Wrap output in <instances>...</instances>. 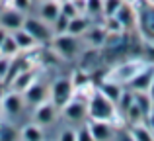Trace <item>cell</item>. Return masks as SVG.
I'll return each mask as SVG.
<instances>
[{
	"instance_id": "1",
	"label": "cell",
	"mask_w": 154,
	"mask_h": 141,
	"mask_svg": "<svg viewBox=\"0 0 154 141\" xmlns=\"http://www.w3.org/2000/svg\"><path fill=\"white\" fill-rule=\"evenodd\" d=\"M115 104L109 98L100 92V88H96L92 92L90 100H88V118L90 120H100V122H111L115 118Z\"/></svg>"
},
{
	"instance_id": "2",
	"label": "cell",
	"mask_w": 154,
	"mask_h": 141,
	"mask_svg": "<svg viewBox=\"0 0 154 141\" xmlns=\"http://www.w3.org/2000/svg\"><path fill=\"white\" fill-rule=\"evenodd\" d=\"M49 94H51V100L55 106L63 108L64 104H68L74 96V84H72L70 79H57L53 82V86L49 88Z\"/></svg>"
},
{
	"instance_id": "3",
	"label": "cell",
	"mask_w": 154,
	"mask_h": 141,
	"mask_svg": "<svg viewBox=\"0 0 154 141\" xmlns=\"http://www.w3.org/2000/svg\"><path fill=\"white\" fill-rule=\"evenodd\" d=\"M154 79V67L146 65V67H140L139 71L133 75V79L129 80V88L131 92H148Z\"/></svg>"
},
{
	"instance_id": "4",
	"label": "cell",
	"mask_w": 154,
	"mask_h": 141,
	"mask_svg": "<svg viewBox=\"0 0 154 141\" xmlns=\"http://www.w3.org/2000/svg\"><path fill=\"white\" fill-rule=\"evenodd\" d=\"M23 30L35 39V41H49L51 39V30L43 20H37V18H26L23 20Z\"/></svg>"
},
{
	"instance_id": "5",
	"label": "cell",
	"mask_w": 154,
	"mask_h": 141,
	"mask_svg": "<svg viewBox=\"0 0 154 141\" xmlns=\"http://www.w3.org/2000/svg\"><path fill=\"white\" fill-rule=\"evenodd\" d=\"M53 47H55V51H57L59 55L70 59V57H74L76 51H78V39H76V35L60 34V35H57V37H55Z\"/></svg>"
},
{
	"instance_id": "6",
	"label": "cell",
	"mask_w": 154,
	"mask_h": 141,
	"mask_svg": "<svg viewBox=\"0 0 154 141\" xmlns=\"http://www.w3.org/2000/svg\"><path fill=\"white\" fill-rule=\"evenodd\" d=\"M63 114H64V118L72 120V122H82L84 118H88V104L84 100L72 96L70 102L63 106Z\"/></svg>"
},
{
	"instance_id": "7",
	"label": "cell",
	"mask_w": 154,
	"mask_h": 141,
	"mask_svg": "<svg viewBox=\"0 0 154 141\" xmlns=\"http://www.w3.org/2000/svg\"><path fill=\"white\" fill-rule=\"evenodd\" d=\"M23 20L26 18L22 16V12L16 10V8H6V10L0 12V27H4L10 34L23 26Z\"/></svg>"
},
{
	"instance_id": "8",
	"label": "cell",
	"mask_w": 154,
	"mask_h": 141,
	"mask_svg": "<svg viewBox=\"0 0 154 141\" xmlns=\"http://www.w3.org/2000/svg\"><path fill=\"white\" fill-rule=\"evenodd\" d=\"M22 94H23V98H26L29 104L39 106L41 102H45V100H47V96H49V88H47L45 84H41L39 80H33V82H31L29 86L22 92Z\"/></svg>"
},
{
	"instance_id": "9",
	"label": "cell",
	"mask_w": 154,
	"mask_h": 141,
	"mask_svg": "<svg viewBox=\"0 0 154 141\" xmlns=\"http://www.w3.org/2000/svg\"><path fill=\"white\" fill-rule=\"evenodd\" d=\"M2 102V112H6L8 116H18L23 110V96L20 92H8L0 98Z\"/></svg>"
},
{
	"instance_id": "10",
	"label": "cell",
	"mask_w": 154,
	"mask_h": 141,
	"mask_svg": "<svg viewBox=\"0 0 154 141\" xmlns=\"http://www.w3.org/2000/svg\"><path fill=\"white\" fill-rule=\"evenodd\" d=\"M113 16L117 18V22L121 24L123 30H131L137 22V12L133 10V4H129V2H121V6L117 8V12Z\"/></svg>"
},
{
	"instance_id": "11",
	"label": "cell",
	"mask_w": 154,
	"mask_h": 141,
	"mask_svg": "<svg viewBox=\"0 0 154 141\" xmlns=\"http://www.w3.org/2000/svg\"><path fill=\"white\" fill-rule=\"evenodd\" d=\"M90 133L96 141H109L113 137V127L109 122H100V120H90L88 122Z\"/></svg>"
},
{
	"instance_id": "12",
	"label": "cell",
	"mask_w": 154,
	"mask_h": 141,
	"mask_svg": "<svg viewBox=\"0 0 154 141\" xmlns=\"http://www.w3.org/2000/svg\"><path fill=\"white\" fill-rule=\"evenodd\" d=\"M57 114V106L53 102H41L35 110V122L37 126H49V123L55 120Z\"/></svg>"
},
{
	"instance_id": "13",
	"label": "cell",
	"mask_w": 154,
	"mask_h": 141,
	"mask_svg": "<svg viewBox=\"0 0 154 141\" xmlns=\"http://www.w3.org/2000/svg\"><path fill=\"white\" fill-rule=\"evenodd\" d=\"M140 67H143V65H140L139 61L125 63V65H121V67H117V69H115V75L111 76V80H115V82H119V80H121V82H123V80H125V82H129V80L133 79V75H135Z\"/></svg>"
},
{
	"instance_id": "14",
	"label": "cell",
	"mask_w": 154,
	"mask_h": 141,
	"mask_svg": "<svg viewBox=\"0 0 154 141\" xmlns=\"http://www.w3.org/2000/svg\"><path fill=\"white\" fill-rule=\"evenodd\" d=\"M35 80V75H33V71H29V69H26V71H22V72H18V75L12 79V90H16V92H20L22 94L23 90H26L27 86H29L31 82Z\"/></svg>"
},
{
	"instance_id": "15",
	"label": "cell",
	"mask_w": 154,
	"mask_h": 141,
	"mask_svg": "<svg viewBox=\"0 0 154 141\" xmlns=\"http://www.w3.org/2000/svg\"><path fill=\"white\" fill-rule=\"evenodd\" d=\"M60 14V6L55 2V0H45L41 2V8H39V16H41L43 22H55Z\"/></svg>"
},
{
	"instance_id": "16",
	"label": "cell",
	"mask_w": 154,
	"mask_h": 141,
	"mask_svg": "<svg viewBox=\"0 0 154 141\" xmlns=\"http://www.w3.org/2000/svg\"><path fill=\"white\" fill-rule=\"evenodd\" d=\"M100 92L105 96V98H109L113 104H117L119 102V98H121V94H123V88H121V84L119 82H115V80H105V82L100 86Z\"/></svg>"
},
{
	"instance_id": "17",
	"label": "cell",
	"mask_w": 154,
	"mask_h": 141,
	"mask_svg": "<svg viewBox=\"0 0 154 141\" xmlns=\"http://www.w3.org/2000/svg\"><path fill=\"white\" fill-rule=\"evenodd\" d=\"M12 35H14L16 43H18L20 51H31V49H35V45H37V41H35V39L31 37V35L27 34L23 27H20V30L12 31Z\"/></svg>"
},
{
	"instance_id": "18",
	"label": "cell",
	"mask_w": 154,
	"mask_h": 141,
	"mask_svg": "<svg viewBox=\"0 0 154 141\" xmlns=\"http://www.w3.org/2000/svg\"><path fill=\"white\" fill-rule=\"evenodd\" d=\"M88 18H84V16H76V18H72V20H68V27H66V34H70V35H82V34H86L88 31Z\"/></svg>"
},
{
	"instance_id": "19",
	"label": "cell",
	"mask_w": 154,
	"mask_h": 141,
	"mask_svg": "<svg viewBox=\"0 0 154 141\" xmlns=\"http://www.w3.org/2000/svg\"><path fill=\"white\" fill-rule=\"evenodd\" d=\"M18 53H20V47H18V43H16L14 35L8 34L6 37H4V41L0 43V55H2V57L12 59V57H16Z\"/></svg>"
},
{
	"instance_id": "20",
	"label": "cell",
	"mask_w": 154,
	"mask_h": 141,
	"mask_svg": "<svg viewBox=\"0 0 154 141\" xmlns=\"http://www.w3.org/2000/svg\"><path fill=\"white\" fill-rule=\"evenodd\" d=\"M123 114H125V120H127V122L131 123V126H135V123H143L144 120H146L144 112L140 110V106L135 102V100H133V104H131V106H129L127 110L123 112Z\"/></svg>"
},
{
	"instance_id": "21",
	"label": "cell",
	"mask_w": 154,
	"mask_h": 141,
	"mask_svg": "<svg viewBox=\"0 0 154 141\" xmlns=\"http://www.w3.org/2000/svg\"><path fill=\"white\" fill-rule=\"evenodd\" d=\"M131 133L135 141H154V133L150 131V127L144 126V123H135L131 126Z\"/></svg>"
},
{
	"instance_id": "22",
	"label": "cell",
	"mask_w": 154,
	"mask_h": 141,
	"mask_svg": "<svg viewBox=\"0 0 154 141\" xmlns=\"http://www.w3.org/2000/svg\"><path fill=\"white\" fill-rule=\"evenodd\" d=\"M88 41L92 45H103L107 41V30L105 27H90L88 31Z\"/></svg>"
},
{
	"instance_id": "23",
	"label": "cell",
	"mask_w": 154,
	"mask_h": 141,
	"mask_svg": "<svg viewBox=\"0 0 154 141\" xmlns=\"http://www.w3.org/2000/svg\"><path fill=\"white\" fill-rule=\"evenodd\" d=\"M22 139L23 141H43V133L39 126H26L22 130Z\"/></svg>"
},
{
	"instance_id": "24",
	"label": "cell",
	"mask_w": 154,
	"mask_h": 141,
	"mask_svg": "<svg viewBox=\"0 0 154 141\" xmlns=\"http://www.w3.org/2000/svg\"><path fill=\"white\" fill-rule=\"evenodd\" d=\"M84 12H88V16H102L103 14V0H86Z\"/></svg>"
},
{
	"instance_id": "25",
	"label": "cell",
	"mask_w": 154,
	"mask_h": 141,
	"mask_svg": "<svg viewBox=\"0 0 154 141\" xmlns=\"http://www.w3.org/2000/svg\"><path fill=\"white\" fill-rule=\"evenodd\" d=\"M18 131L10 123H0V141H18Z\"/></svg>"
},
{
	"instance_id": "26",
	"label": "cell",
	"mask_w": 154,
	"mask_h": 141,
	"mask_svg": "<svg viewBox=\"0 0 154 141\" xmlns=\"http://www.w3.org/2000/svg\"><path fill=\"white\" fill-rule=\"evenodd\" d=\"M60 14L66 16L68 20H72V18H76L80 12L76 10V6H74V2H72V0H64V2L60 4Z\"/></svg>"
},
{
	"instance_id": "27",
	"label": "cell",
	"mask_w": 154,
	"mask_h": 141,
	"mask_svg": "<svg viewBox=\"0 0 154 141\" xmlns=\"http://www.w3.org/2000/svg\"><path fill=\"white\" fill-rule=\"evenodd\" d=\"M121 6V0H103V16H113L117 12V8Z\"/></svg>"
},
{
	"instance_id": "28",
	"label": "cell",
	"mask_w": 154,
	"mask_h": 141,
	"mask_svg": "<svg viewBox=\"0 0 154 141\" xmlns=\"http://www.w3.org/2000/svg\"><path fill=\"white\" fill-rule=\"evenodd\" d=\"M76 141H96L94 137H92V133H90V127H88V123H84V126L80 127L78 131H76Z\"/></svg>"
},
{
	"instance_id": "29",
	"label": "cell",
	"mask_w": 154,
	"mask_h": 141,
	"mask_svg": "<svg viewBox=\"0 0 154 141\" xmlns=\"http://www.w3.org/2000/svg\"><path fill=\"white\" fill-rule=\"evenodd\" d=\"M53 24H55L57 31H60V34H66V27H68V18H66V16L59 14V18H57Z\"/></svg>"
},
{
	"instance_id": "30",
	"label": "cell",
	"mask_w": 154,
	"mask_h": 141,
	"mask_svg": "<svg viewBox=\"0 0 154 141\" xmlns=\"http://www.w3.org/2000/svg\"><path fill=\"white\" fill-rule=\"evenodd\" d=\"M8 69H10V59L0 55V80H2V84H4V79H6V75H8Z\"/></svg>"
},
{
	"instance_id": "31",
	"label": "cell",
	"mask_w": 154,
	"mask_h": 141,
	"mask_svg": "<svg viewBox=\"0 0 154 141\" xmlns=\"http://www.w3.org/2000/svg\"><path fill=\"white\" fill-rule=\"evenodd\" d=\"M10 6L16 8V10H20V12H26L27 8L31 6V0H10Z\"/></svg>"
},
{
	"instance_id": "32",
	"label": "cell",
	"mask_w": 154,
	"mask_h": 141,
	"mask_svg": "<svg viewBox=\"0 0 154 141\" xmlns=\"http://www.w3.org/2000/svg\"><path fill=\"white\" fill-rule=\"evenodd\" d=\"M115 141H135V137H133L131 130H119L115 133Z\"/></svg>"
},
{
	"instance_id": "33",
	"label": "cell",
	"mask_w": 154,
	"mask_h": 141,
	"mask_svg": "<svg viewBox=\"0 0 154 141\" xmlns=\"http://www.w3.org/2000/svg\"><path fill=\"white\" fill-rule=\"evenodd\" d=\"M59 141H76V131L74 130H64L63 133H60Z\"/></svg>"
},
{
	"instance_id": "34",
	"label": "cell",
	"mask_w": 154,
	"mask_h": 141,
	"mask_svg": "<svg viewBox=\"0 0 154 141\" xmlns=\"http://www.w3.org/2000/svg\"><path fill=\"white\" fill-rule=\"evenodd\" d=\"M146 120H148V127H150V131L154 133V108L150 110V114L146 116Z\"/></svg>"
},
{
	"instance_id": "35",
	"label": "cell",
	"mask_w": 154,
	"mask_h": 141,
	"mask_svg": "<svg viewBox=\"0 0 154 141\" xmlns=\"http://www.w3.org/2000/svg\"><path fill=\"white\" fill-rule=\"evenodd\" d=\"M8 34H10V31H6V30H4V27H0V43L4 41V37H6Z\"/></svg>"
},
{
	"instance_id": "36",
	"label": "cell",
	"mask_w": 154,
	"mask_h": 141,
	"mask_svg": "<svg viewBox=\"0 0 154 141\" xmlns=\"http://www.w3.org/2000/svg\"><path fill=\"white\" fill-rule=\"evenodd\" d=\"M148 94H150V98H152V102H154V79H152V84H150V88H148Z\"/></svg>"
},
{
	"instance_id": "37",
	"label": "cell",
	"mask_w": 154,
	"mask_h": 141,
	"mask_svg": "<svg viewBox=\"0 0 154 141\" xmlns=\"http://www.w3.org/2000/svg\"><path fill=\"white\" fill-rule=\"evenodd\" d=\"M121 2H129V4H135L137 0H121Z\"/></svg>"
},
{
	"instance_id": "38",
	"label": "cell",
	"mask_w": 154,
	"mask_h": 141,
	"mask_svg": "<svg viewBox=\"0 0 154 141\" xmlns=\"http://www.w3.org/2000/svg\"><path fill=\"white\" fill-rule=\"evenodd\" d=\"M144 2H148V4H154V0H144Z\"/></svg>"
},
{
	"instance_id": "39",
	"label": "cell",
	"mask_w": 154,
	"mask_h": 141,
	"mask_svg": "<svg viewBox=\"0 0 154 141\" xmlns=\"http://www.w3.org/2000/svg\"><path fill=\"white\" fill-rule=\"evenodd\" d=\"M35 2H45V0H35Z\"/></svg>"
},
{
	"instance_id": "40",
	"label": "cell",
	"mask_w": 154,
	"mask_h": 141,
	"mask_svg": "<svg viewBox=\"0 0 154 141\" xmlns=\"http://www.w3.org/2000/svg\"><path fill=\"white\" fill-rule=\"evenodd\" d=\"M0 112H2V102H0Z\"/></svg>"
},
{
	"instance_id": "41",
	"label": "cell",
	"mask_w": 154,
	"mask_h": 141,
	"mask_svg": "<svg viewBox=\"0 0 154 141\" xmlns=\"http://www.w3.org/2000/svg\"><path fill=\"white\" fill-rule=\"evenodd\" d=\"M0 88H2V80H0ZM0 92H2V90H0Z\"/></svg>"
},
{
	"instance_id": "42",
	"label": "cell",
	"mask_w": 154,
	"mask_h": 141,
	"mask_svg": "<svg viewBox=\"0 0 154 141\" xmlns=\"http://www.w3.org/2000/svg\"><path fill=\"white\" fill-rule=\"evenodd\" d=\"M0 123H2V120H0Z\"/></svg>"
}]
</instances>
